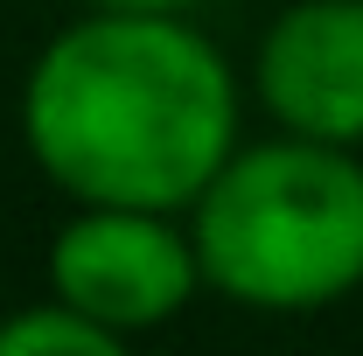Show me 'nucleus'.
<instances>
[{
    "label": "nucleus",
    "instance_id": "nucleus-5",
    "mask_svg": "<svg viewBox=\"0 0 363 356\" xmlns=\"http://www.w3.org/2000/svg\"><path fill=\"white\" fill-rule=\"evenodd\" d=\"M126 343L105 335L91 314H77L70 301H28L0 321V356H119Z\"/></svg>",
    "mask_w": 363,
    "mask_h": 356
},
{
    "label": "nucleus",
    "instance_id": "nucleus-4",
    "mask_svg": "<svg viewBox=\"0 0 363 356\" xmlns=\"http://www.w3.org/2000/svg\"><path fill=\"white\" fill-rule=\"evenodd\" d=\"M252 98L279 133L363 154V0H286L252 49Z\"/></svg>",
    "mask_w": 363,
    "mask_h": 356
},
{
    "label": "nucleus",
    "instance_id": "nucleus-3",
    "mask_svg": "<svg viewBox=\"0 0 363 356\" xmlns=\"http://www.w3.org/2000/svg\"><path fill=\"white\" fill-rule=\"evenodd\" d=\"M43 279L119 343L182 321L196 294H210L189 217L147 203H70V217L49 230Z\"/></svg>",
    "mask_w": 363,
    "mask_h": 356
},
{
    "label": "nucleus",
    "instance_id": "nucleus-6",
    "mask_svg": "<svg viewBox=\"0 0 363 356\" xmlns=\"http://www.w3.org/2000/svg\"><path fill=\"white\" fill-rule=\"evenodd\" d=\"M84 7H126V14H196L203 0H84Z\"/></svg>",
    "mask_w": 363,
    "mask_h": 356
},
{
    "label": "nucleus",
    "instance_id": "nucleus-2",
    "mask_svg": "<svg viewBox=\"0 0 363 356\" xmlns=\"http://www.w3.org/2000/svg\"><path fill=\"white\" fill-rule=\"evenodd\" d=\"M203 287L245 314H321L363 287V154L272 126L189 203Z\"/></svg>",
    "mask_w": 363,
    "mask_h": 356
},
{
    "label": "nucleus",
    "instance_id": "nucleus-1",
    "mask_svg": "<svg viewBox=\"0 0 363 356\" xmlns=\"http://www.w3.org/2000/svg\"><path fill=\"white\" fill-rule=\"evenodd\" d=\"M28 161L70 203L182 210L245 140V84L189 14L84 7L14 98Z\"/></svg>",
    "mask_w": 363,
    "mask_h": 356
}]
</instances>
